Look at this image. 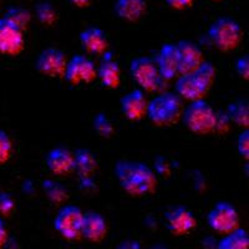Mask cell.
<instances>
[{"label": "cell", "mask_w": 249, "mask_h": 249, "mask_svg": "<svg viewBox=\"0 0 249 249\" xmlns=\"http://www.w3.org/2000/svg\"><path fill=\"white\" fill-rule=\"evenodd\" d=\"M217 249H249L248 232L238 227L237 230L224 234L217 244Z\"/></svg>", "instance_id": "cell-22"}, {"label": "cell", "mask_w": 249, "mask_h": 249, "mask_svg": "<svg viewBox=\"0 0 249 249\" xmlns=\"http://www.w3.org/2000/svg\"><path fill=\"white\" fill-rule=\"evenodd\" d=\"M69 1L77 8H85V6L90 5L92 0H69Z\"/></svg>", "instance_id": "cell-35"}, {"label": "cell", "mask_w": 249, "mask_h": 249, "mask_svg": "<svg viewBox=\"0 0 249 249\" xmlns=\"http://www.w3.org/2000/svg\"><path fill=\"white\" fill-rule=\"evenodd\" d=\"M130 74L137 85L148 92L157 90L162 80L156 61L148 56H137L131 60Z\"/></svg>", "instance_id": "cell-5"}, {"label": "cell", "mask_w": 249, "mask_h": 249, "mask_svg": "<svg viewBox=\"0 0 249 249\" xmlns=\"http://www.w3.org/2000/svg\"><path fill=\"white\" fill-rule=\"evenodd\" d=\"M164 222L173 235H184L197 227V219L191 210L184 206L171 207L164 212Z\"/></svg>", "instance_id": "cell-11"}, {"label": "cell", "mask_w": 249, "mask_h": 249, "mask_svg": "<svg viewBox=\"0 0 249 249\" xmlns=\"http://www.w3.org/2000/svg\"><path fill=\"white\" fill-rule=\"evenodd\" d=\"M74 155V171L81 178H89L97 170V159L89 148H77Z\"/></svg>", "instance_id": "cell-21"}, {"label": "cell", "mask_w": 249, "mask_h": 249, "mask_svg": "<svg viewBox=\"0 0 249 249\" xmlns=\"http://www.w3.org/2000/svg\"><path fill=\"white\" fill-rule=\"evenodd\" d=\"M107 234V222L99 212L89 211L84 213L81 227V238L92 243H99Z\"/></svg>", "instance_id": "cell-14"}, {"label": "cell", "mask_w": 249, "mask_h": 249, "mask_svg": "<svg viewBox=\"0 0 249 249\" xmlns=\"http://www.w3.org/2000/svg\"><path fill=\"white\" fill-rule=\"evenodd\" d=\"M46 167L56 176H66L74 171V155L65 147H55L45 157Z\"/></svg>", "instance_id": "cell-18"}, {"label": "cell", "mask_w": 249, "mask_h": 249, "mask_svg": "<svg viewBox=\"0 0 249 249\" xmlns=\"http://www.w3.org/2000/svg\"><path fill=\"white\" fill-rule=\"evenodd\" d=\"M5 19H8L10 23L17 25L18 28L25 31L28 29L29 24L31 21V14L28 9L23 8V6H12L6 10Z\"/></svg>", "instance_id": "cell-25"}, {"label": "cell", "mask_w": 249, "mask_h": 249, "mask_svg": "<svg viewBox=\"0 0 249 249\" xmlns=\"http://www.w3.org/2000/svg\"><path fill=\"white\" fill-rule=\"evenodd\" d=\"M176 50L178 56V75L196 70L204 60L201 48L191 40L178 41L176 44Z\"/></svg>", "instance_id": "cell-13"}, {"label": "cell", "mask_w": 249, "mask_h": 249, "mask_svg": "<svg viewBox=\"0 0 249 249\" xmlns=\"http://www.w3.org/2000/svg\"><path fill=\"white\" fill-rule=\"evenodd\" d=\"M215 112L204 99L190 101L188 106L182 111V121L191 132L197 135H208L213 132L215 124Z\"/></svg>", "instance_id": "cell-3"}, {"label": "cell", "mask_w": 249, "mask_h": 249, "mask_svg": "<svg viewBox=\"0 0 249 249\" xmlns=\"http://www.w3.org/2000/svg\"><path fill=\"white\" fill-rule=\"evenodd\" d=\"M184 1H186V4L188 6H191L193 4V0H184Z\"/></svg>", "instance_id": "cell-37"}, {"label": "cell", "mask_w": 249, "mask_h": 249, "mask_svg": "<svg viewBox=\"0 0 249 249\" xmlns=\"http://www.w3.org/2000/svg\"><path fill=\"white\" fill-rule=\"evenodd\" d=\"M80 44L89 54L104 55L108 49V39L105 30L99 26H89L80 33Z\"/></svg>", "instance_id": "cell-16"}, {"label": "cell", "mask_w": 249, "mask_h": 249, "mask_svg": "<svg viewBox=\"0 0 249 249\" xmlns=\"http://www.w3.org/2000/svg\"><path fill=\"white\" fill-rule=\"evenodd\" d=\"M147 99L144 96L143 91L136 89L127 92L120 100V107L124 117L131 121H139L143 119L147 112Z\"/></svg>", "instance_id": "cell-15"}, {"label": "cell", "mask_w": 249, "mask_h": 249, "mask_svg": "<svg viewBox=\"0 0 249 249\" xmlns=\"http://www.w3.org/2000/svg\"><path fill=\"white\" fill-rule=\"evenodd\" d=\"M227 115L232 124H238L241 127L247 128L249 124V106L248 101L243 99L235 100L231 102L226 110Z\"/></svg>", "instance_id": "cell-23"}, {"label": "cell", "mask_w": 249, "mask_h": 249, "mask_svg": "<svg viewBox=\"0 0 249 249\" xmlns=\"http://www.w3.org/2000/svg\"><path fill=\"white\" fill-rule=\"evenodd\" d=\"M235 72H237L242 79H249V57L248 55H243V56L238 57L235 60L234 64Z\"/></svg>", "instance_id": "cell-32"}, {"label": "cell", "mask_w": 249, "mask_h": 249, "mask_svg": "<svg viewBox=\"0 0 249 249\" xmlns=\"http://www.w3.org/2000/svg\"><path fill=\"white\" fill-rule=\"evenodd\" d=\"M150 249H170L168 247H166L164 244L162 243H157V244H153Z\"/></svg>", "instance_id": "cell-36"}, {"label": "cell", "mask_w": 249, "mask_h": 249, "mask_svg": "<svg viewBox=\"0 0 249 249\" xmlns=\"http://www.w3.org/2000/svg\"><path fill=\"white\" fill-rule=\"evenodd\" d=\"M231 124L232 121L230 120L226 111H217L215 112V124L213 132H217L219 135H224L230 131Z\"/></svg>", "instance_id": "cell-29"}, {"label": "cell", "mask_w": 249, "mask_h": 249, "mask_svg": "<svg viewBox=\"0 0 249 249\" xmlns=\"http://www.w3.org/2000/svg\"><path fill=\"white\" fill-rule=\"evenodd\" d=\"M92 126L93 130L97 132V135L101 137H105V139L111 137V135H113V132H115L112 122L108 119L107 115L104 112H99L93 116Z\"/></svg>", "instance_id": "cell-27"}, {"label": "cell", "mask_w": 249, "mask_h": 249, "mask_svg": "<svg viewBox=\"0 0 249 249\" xmlns=\"http://www.w3.org/2000/svg\"><path fill=\"white\" fill-rule=\"evenodd\" d=\"M64 77L71 85H79L81 82L90 84L97 77L96 66L85 55H75L68 60Z\"/></svg>", "instance_id": "cell-8"}, {"label": "cell", "mask_w": 249, "mask_h": 249, "mask_svg": "<svg viewBox=\"0 0 249 249\" xmlns=\"http://www.w3.org/2000/svg\"><path fill=\"white\" fill-rule=\"evenodd\" d=\"M43 190L46 197L55 204L65 203L66 199L69 198L68 190L60 182L54 179H45L43 182Z\"/></svg>", "instance_id": "cell-24"}, {"label": "cell", "mask_w": 249, "mask_h": 249, "mask_svg": "<svg viewBox=\"0 0 249 249\" xmlns=\"http://www.w3.org/2000/svg\"><path fill=\"white\" fill-rule=\"evenodd\" d=\"M116 249H142V246L136 239H124L117 244Z\"/></svg>", "instance_id": "cell-33"}, {"label": "cell", "mask_w": 249, "mask_h": 249, "mask_svg": "<svg viewBox=\"0 0 249 249\" xmlns=\"http://www.w3.org/2000/svg\"><path fill=\"white\" fill-rule=\"evenodd\" d=\"M97 70V77L101 84L107 89H117L121 81V70L117 61L112 59L111 54L106 51Z\"/></svg>", "instance_id": "cell-19"}, {"label": "cell", "mask_w": 249, "mask_h": 249, "mask_svg": "<svg viewBox=\"0 0 249 249\" xmlns=\"http://www.w3.org/2000/svg\"><path fill=\"white\" fill-rule=\"evenodd\" d=\"M15 210V201L8 192H0V217H8Z\"/></svg>", "instance_id": "cell-30"}, {"label": "cell", "mask_w": 249, "mask_h": 249, "mask_svg": "<svg viewBox=\"0 0 249 249\" xmlns=\"http://www.w3.org/2000/svg\"><path fill=\"white\" fill-rule=\"evenodd\" d=\"M84 212L77 206H62L54 219V228L61 237L68 241H79L81 238V227Z\"/></svg>", "instance_id": "cell-7"}, {"label": "cell", "mask_w": 249, "mask_h": 249, "mask_svg": "<svg viewBox=\"0 0 249 249\" xmlns=\"http://www.w3.org/2000/svg\"><path fill=\"white\" fill-rule=\"evenodd\" d=\"M210 228L219 234H227L239 227V215L231 202L219 201L207 214Z\"/></svg>", "instance_id": "cell-6"}, {"label": "cell", "mask_w": 249, "mask_h": 249, "mask_svg": "<svg viewBox=\"0 0 249 249\" xmlns=\"http://www.w3.org/2000/svg\"><path fill=\"white\" fill-rule=\"evenodd\" d=\"M155 61L162 79L172 80L178 75V56H177L176 44H163Z\"/></svg>", "instance_id": "cell-17"}, {"label": "cell", "mask_w": 249, "mask_h": 249, "mask_svg": "<svg viewBox=\"0 0 249 249\" xmlns=\"http://www.w3.org/2000/svg\"><path fill=\"white\" fill-rule=\"evenodd\" d=\"M176 93L188 101L204 99L211 86L195 70L186 74H179L176 80Z\"/></svg>", "instance_id": "cell-9"}, {"label": "cell", "mask_w": 249, "mask_h": 249, "mask_svg": "<svg viewBox=\"0 0 249 249\" xmlns=\"http://www.w3.org/2000/svg\"><path fill=\"white\" fill-rule=\"evenodd\" d=\"M120 186L133 197L152 193L157 187V176L147 164L140 161L120 160L113 168Z\"/></svg>", "instance_id": "cell-1"}, {"label": "cell", "mask_w": 249, "mask_h": 249, "mask_svg": "<svg viewBox=\"0 0 249 249\" xmlns=\"http://www.w3.org/2000/svg\"><path fill=\"white\" fill-rule=\"evenodd\" d=\"M237 150L238 153L243 157V159H249V131L246 128L239 133L237 139Z\"/></svg>", "instance_id": "cell-31"}, {"label": "cell", "mask_w": 249, "mask_h": 249, "mask_svg": "<svg viewBox=\"0 0 249 249\" xmlns=\"http://www.w3.org/2000/svg\"><path fill=\"white\" fill-rule=\"evenodd\" d=\"M66 64L68 59L60 49L46 48L37 55L35 68L40 74L48 77H61L65 72Z\"/></svg>", "instance_id": "cell-10"}, {"label": "cell", "mask_w": 249, "mask_h": 249, "mask_svg": "<svg viewBox=\"0 0 249 249\" xmlns=\"http://www.w3.org/2000/svg\"><path fill=\"white\" fill-rule=\"evenodd\" d=\"M182 111L181 97L175 92L164 91L148 101L146 116L156 126H170L178 121Z\"/></svg>", "instance_id": "cell-2"}, {"label": "cell", "mask_w": 249, "mask_h": 249, "mask_svg": "<svg viewBox=\"0 0 249 249\" xmlns=\"http://www.w3.org/2000/svg\"><path fill=\"white\" fill-rule=\"evenodd\" d=\"M35 15L40 23L45 26H51L56 23L57 12L50 1H40L35 6Z\"/></svg>", "instance_id": "cell-26"}, {"label": "cell", "mask_w": 249, "mask_h": 249, "mask_svg": "<svg viewBox=\"0 0 249 249\" xmlns=\"http://www.w3.org/2000/svg\"><path fill=\"white\" fill-rule=\"evenodd\" d=\"M6 241H8V230H6L3 217H0V249L5 246Z\"/></svg>", "instance_id": "cell-34"}, {"label": "cell", "mask_w": 249, "mask_h": 249, "mask_svg": "<svg viewBox=\"0 0 249 249\" xmlns=\"http://www.w3.org/2000/svg\"><path fill=\"white\" fill-rule=\"evenodd\" d=\"M208 37L221 51H231L238 48L243 37L241 24L231 17H221L208 28Z\"/></svg>", "instance_id": "cell-4"}, {"label": "cell", "mask_w": 249, "mask_h": 249, "mask_svg": "<svg viewBox=\"0 0 249 249\" xmlns=\"http://www.w3.org/2000/svg\"><path fill=\"white\" fill-rule=\"evenodd\" d=\"M13 152V142L5 131L0 130V164L9 161Z\"/></svg>", "instance_id": "cell-28"}, {"label": "cell", "mask_w": 249, "mask_h": 249, "mask_svg": "<svg viewBox=\"0 0 249 249\" xmlns=\"http://www.w3.org/2000/svg\"><path fill=\"white\" fill-rule=\"evenodd\" d=\"M24 48H25L24 31L4 17L0 18V53L15 56L19 55Z\"/></svg>", "instance_id": "cell-12"}, {"label": "cell", "mask_w": 249, "mask_h": 249, "mask_svg": "<svg viewBox=\"0 0 249 249\" xmlns=\"http://www.w3.org/2000/svg\"><path fill=\"white\" fill-rule=\"evenodd\" d=\"M146 0H116L113 4L115 14L126 21H137L146 13Z\"/></svg>", "instance_id": "cell-20"}]
</instances>
